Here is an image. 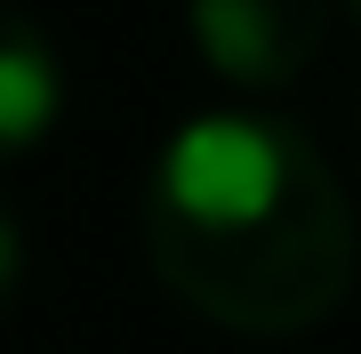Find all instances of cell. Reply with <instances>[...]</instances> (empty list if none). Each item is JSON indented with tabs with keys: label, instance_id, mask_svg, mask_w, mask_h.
Instances as JSON below:
<instances>
[{
	"label": "cell",
	"instance_id": "cell-1",
	"mask_svg": "<svg viewBox=\"0 0 361 354\" xmlns=\"http://www.w3.org/2000/svg\"><path fill=\"white\" fill-rule=\"evenodd\" d=\"M145 249L193 314L249 338H289L337 314L361 234L337 170L297 121L201 113L161 145L145 185Z\"/></svg>",
	"mask_w": 361,
	"mask_h": 354
},
{
	"label": "cell",
	"instance_id": "cell-2",
	"mask_svg": "<svg viewBox=\"0 0 361 354\" xmlns=\"http://www.w3.org/2000/svg\"><path fill=\"white\" fill-rule=\"evenodd\" d=\"M193 40L233 89H281L322 57L329 0H193Z\"/></svg>",
	"mask_w": 361,
	"mask_h": 354
},
{
	"label": "cell",
	"instance_id": "cell-3",
	"mask_svg": "<svg viewBox=\"0 0 361 354\" xmlns=\"http://www.w3.org/2000/svg\"><path fill=\"white\" fill-rule=\"evenodd\" d=\"M65 113V57L40 16L0 0V161L32 153Z\"/></svg>",
	"mask_w": 361,
	"mask_h": 354
},
{
	"label": "cell",
	"instance_id": "cell-4",
	"mask_svg": "<svg viewBox=\"0 0 361 354\" xmlns=\"http://www.w3.org/2000/svg\"><path fill=\"white\" fill-rule=\"evenodd\" d=\"M25 290V225L0 210V314H8V298Z\"/></svg>",
	"mask_w": 361,
	"mask_h": 354
},
{
	"label": "cell",
	"instance_id": "cell-5",
	"mask_svg": "<svg viewBox=\"0 0 361 354\" xmlns=\"http://www.w3.org/2000/svg\"><path fill=\"white\" fill-rule=\"evenodd\" d=\"M345 8H353V16H361V0H345Z\"/></svg>",
	"mask_w": 361,
	"mask_h": 354
}]
</instances>
